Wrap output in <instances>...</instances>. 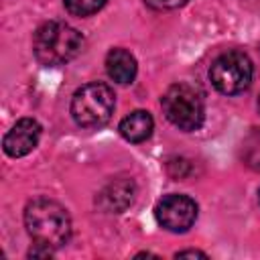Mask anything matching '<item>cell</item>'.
<instances>
[{"label":"cell","instance_id":"1","mask_svg":"<svg viewBox=\"0 0 260 260\" xmlns=\"http://www.w3.org/2000/svg\"><path fill=\"white\" fill-rule=\"evenodd\" d=\"M24 225L35 244L61 248L71 236V219L67 209L47 197L32 199L24 209Z\"/></svg>","mask_w":260,"mask_h":260},{"label":"cell","instance_id":"2","mask_svg":"<svg viewBox=\"0 0 260 260\" xmlns=\"http://www.w3.org/2000/svg\"><path fill=\"white\" fill-rule=\"evenodd\" d=\"M83 37L77 28L61 20H49L35 30L32 51L39 63L47 67L65 65L81 53Z\"/></svg>","mask_w":260,"mask_h":260},{"label":"cell","instance_id":"3","mask_svg":"<svg viewBox=\"0 0 260 260\" xmlns=\"http://www.w3.org/2000/svg\"><path fill=\"white\" fill-rule=\"evenodd\" d=\"M160 104L167 120L179 130L191 132L203 124V118H205L203 93L193 83H187V81L173 83L165 91Z\"/></svg>","mask_w":260,"mask_h":260},{"label":"cell","instance_id":"4","mask_svg":"<svg viewBox=\"0 0 260 260\" xmlns=\"http://www.w3.org/2000/svg\"><path fill=\"white\" fill-rule=\"evenodd\" d=\"M116 106V95L110 85L93 81L81 85L71 100V116L81 128H100L110 122Z\"/></svg>","mask_w":260,"mask_h":260},{"label":"cell","instance_id":"5","mask_svg":"<svg viewBox=\"0 0 260 260\" xmlns=\"http://www.w3.org/2000/svg\"><path fill=\"white\" fill-rule=\"evenodd\" d=\"M252 61L242 51H228L221 53L209 69V79L213 87L223 95H236L248 89L252 81Z\"/></svg>","mask_w":260,"mask_h":260},{"label":"cell","instance_id":"6","mask_svg":"<svg viewBox=\"0 0 260 260\" xmlns=\"http://www.w3.org/2000/svg\"><path fill=\"white\" fill-rule=\"evenodd\" d=\"M154 215H156V221L165 230L181 234V232H187L195 223V219H197V203L187 195L171 193V195H165L156 203Z\"/></svg>","mask_w":260,"mask_h":260},{"label":"cell","instance_id":"7","mask_svg":"<svg viewBox=\"0 0 260 260\" xmlns=\"http://www.w3.org/2000/svg\"><path fill=\"white\" fill-rule=\"evenodd\" d=\"M39 138H41V124L32 118H22L6 132L2 146L8 156L18 158L35 150V146L39 144Z\"/></svg>","mask_w":260,"mask_h":260},{"label":"cell","instance_id":"8","mask_svg":"<svg viewBox=\"0 0 260 260\" xmlns=\"http://www.w3.org/2000/svg\"><path fill=\"white\" fill-rule=\"evenodd\" d=\"M136 197V185L132 179H116L110 181L95 197V203L106 213H122L128 205H132Z\"/></svg>","mask_w":260,"mask_h":260},{"label":"cell","instance_id":"9","mask_svg":"<svg viewBox=\"0 0 260 260\" xmlns=\"http://www.w3.org/2000/svg\"><path fill=\"white\" fill-rule=\"evenodd\" d=\"M136 59L126 49H112L106 57V71L112 81L120 85H128L136 77Z\"/></svg>","mask_w":260,"mask_h":260},{"label":"cell","instance_id":"10","mask_svg":"<svg viewBox=\"0 0 260 260\" xmlns=\"http://www.w3.org/2000/svg\"><path fill=\"white\" fill-rule=\"evenodd\" d=\"M152 116L144 110H134L126 118H122L118 130L128 142H144L152 134Z\"/></svg>","mask_w":260,"mask_h":260},{"label":"cell","instance_id":"11","mask_svg":"<svg viewBox=\"0 0 260 260\" xmlns=\"http://www.w3.org/2000/svg\"><path fill=\"white\" fill-rule=\"evenodd\" d=\"M65 8L73 16H89L104 8L106 0H63Z\"/></svg>","mask_w":260,"mask_h":260},{"label":"cell","instance_id":"12","mask_svg":"<svg viewBox=\"0 0 260 260\" xmlns=\"http://www.w3.org/2000/svg\"><path fill=\"white\" fill-rule=\"evenodd\" d=\"M144 2L154 10H175L185 6L189 0H144Z\"/></svg>","mask_w":260,"mask_h":260},{"label":"cell","instance_id":"13","mask_svg":"<svg viewBox=\"0 0 260 260\" xmlns=\"http://www.w3.org/2000/svg\"><path fill=\"white\" fill-rule=\"evenodd\" d=\"M175 256L177 258H207V254L199 250H183V252H177Z\"/></svg>","mask_w":260,"mask_h":260},{"label":"cell","instance_id":"14","mask_svg":"<svg viewBox=\"0 0 260 260\" xmlns=\"http://www.w3.org/2000/svg\"><path fill=\"white\" fill-rule=\"evenodd\" d=\"M258 110H260V98H258Z\"/></svg>","mask_w":260,"mask_h":260}]
</instances>
